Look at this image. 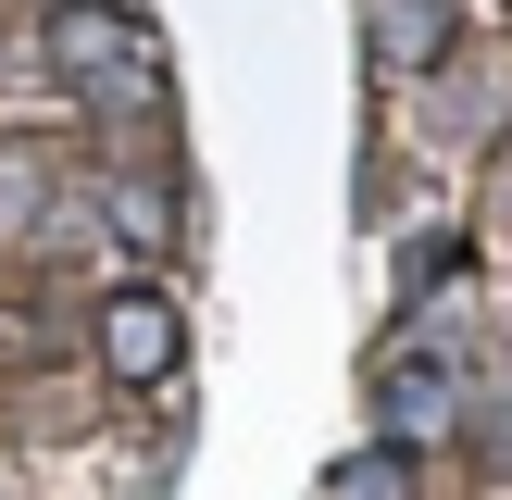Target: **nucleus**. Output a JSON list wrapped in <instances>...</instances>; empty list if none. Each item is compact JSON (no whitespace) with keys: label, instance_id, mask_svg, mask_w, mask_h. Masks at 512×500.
Instances as JSON below:
<instances>
[{"label":"nucleus","instance_id":"1","mask_svg":"<svg viewBox=\"0 0 512 500\" xmlns=\"http://www.w3.org/2000/svg\"><path fill=\"white\" fill-rule=\"evenodd\" d=\"M50 63H63L75 88H150V25L113 13V0H63V13H50Z\"/></svg>","mask_w":512,"mask_h":500},{"label":"nucleus","instance_id":"2","mask_svg":"<svg viewBox=\"0 0 512 500\" xmlns=\"http://www.w3.org/2000/svg\"><path fill=\"white\" fill-rule=\"evenodd\" d=\"M188 363V325H175L163 288H113L100 300V375H125V388H163V375Z\"/></svg>","mask_w":512,"mask_h":500},{"label":"nucleus","instance_id":"3","mask_svg":"<svg viewBox=\"0 0 512 500\" xmlns=\"http://www.w3.org/2000/svg\"><path fill=\"white\" fill-rule=\"evenodd\" d=\"M375 413H388V438L413 450L425 425L463 413V363H438V350H388V363H375Z\"/></svg>","mask_w":512,"mask_h":500},{"label":"nucleus","instance_id":"4","mask_svg":"<svg viewBox=\"0 0 512 500\" xmlns=\"http://www.w3.org/2000/svg\"><path fill=\"white\" fill-rule=\"evenodd\" d=\"M450 438H463L475 475H512V350H488V363L463 375V413H450Z\"/></svg>","mask_w":512,"mask_h":500},{"label":"nucleus","instance_id":"5","mask_svg":"<svg viewBox=\"0 0 512 500\" xmlns=\"http://www.w3.org/2000/svg\"><path fill=\"white\" fill-rule=\"evenodd\" d=\"M413 488H425V463H413L400 438H375V450H350V463H325L313 500H413Z\"/></svg>","mask_w":512,"mask_h":500},{"label":"nucleus","instance_id":"6","mask_svg":"<svg viewBox=\"0 0 512 500\" xmlns=\"http://www.w3.org/2000/svg\"><path fill=\"white\" fill-rule=\"evenodd\" d=\"M500 100H512V63H500V50H475V63L438 88V125H450V138H488V125H500Z\"/></svg>","mask_w":512,"mask_h":500},{"label":"nucleus","instance_id":"7","mask_svg":"<svg viewBox=\"0 0 512 500\" xmlns=\"http://www.w3.org/2000/svg\"><path fill=\"white\" fill-rule=\"evenodd\" d=\"M450 50V0H375V63H438Z\"/></svg>","mask_w":512,"mask_h":500},{"label":"nucleus","instance_id":"8","mask_svg":"<svg viewBox=\"0 0 512 500\" xmlns=\"http://www.w3.org/2000/svg\"><path fill=\"white\" fill-rule=\"evenodd\" d=\"M38 200H50V163H38V150H0V238H13Z\"/></svg>","mask_w":512,"mask_h":500},{"label":"nucleus","instance_id":"9","mask_svg":"<svg viewBox=\"0 0 512 500\" xmlns=\"http://www.w3.org/2000/svg\"><path fill=\"white\" fill-rule=\"evenodd\" d=\"M0 500H13V488H0Z\"/></svg>","mask_w":512,"mask_h":500}]
</instances>
